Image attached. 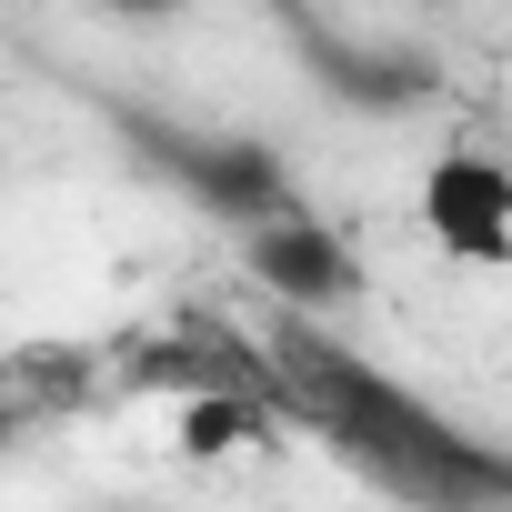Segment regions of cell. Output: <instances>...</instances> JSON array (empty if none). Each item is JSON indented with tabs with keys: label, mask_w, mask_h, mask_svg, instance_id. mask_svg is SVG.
Listing matches in <instances>:
<instances>
[{
	"label": "cell",
	"mask_w": 512,
	"mask_h": 512,
	"mask_svg": "<svg viewBox=\"0 0 512 512\" xmlns=\"http://www.w3.org/2000/svg\"><path fill=\"white\" fill-rule=\"evenodd\" d=\"M302 352V392H312V412L392 482V492H502V472L492 462H472L462 442H452V422H432L412 392H392V382H372L362 362H342V352H322V342H292Z\"/></svg>",
	"instance_id": "1"
},
{
	"label": "cell",
	"mask_w": 512,
	"mask_h": 512,
	"mask_svg": "<svg viewBox=\"0 0 512 512\" xmlns=\"http://www.w3.org/2000/svg\"><path fill=\"white\" fill-rule=\"evenodd\" d=\"M241 251H251V282H262L272 302H292V312H332V302H352V292H362L352 251H342V241H332V221H312V211L241 221Z\"/></svg>",
	"instance_id": "4"
},
{
	"label": "cell",
	"mask_w": 512,
	"mask_h": 512,
	"mask_svg": "<svg viewBox=\"0 0 512 512\" xmlns=\"http://www.w3.org/2000/svg\"><path fill=\"white\" fill-rule=\"evenodd\" d=\"M422 221H432V241L452 262L502 272L512 262V171L492 151H442L432 181H422Z\"/></svg>",
	"instance_id": "3"
},
{
	"label": "cell",
	"mask_w": 512,
	"mask_h": 512,
	"mask_svg": "<svg viewBox=\"0 0 512 512\" xmlns=\"http://www.w3.org/2000/svg\"><path fill=\"white\" fill-rule=\"evenodd\" d=\"M101 11H131V21H171L181 0H101Z\"/></svg>",
	"instance_id": "6"
},
{
	"label": "cell",
	"mask_w": 512,
	"mask_h": 512,
	"mask_svg": "<svg viewBox=\"0 0 512 512\" xmlns=\"http://www.w3.org/2000/svg\"><path fill=\"white\" fill-rule=\"evenodd\" d=\"M121 141H131L151 171H171V181H181L201 211H221V221L302 211L292 161H282L272 141H241V131H171V121H151V111H121Z\"/></svg>",
	"instance_id": "2"
},
{
	"label": "cell",
	"mask_w": 512,
	"mask_h": 512,
	"mask_svg": "<svg viewBox=\"0 0 512 512\" xmlns=\"http://www.w3.org/2000/svg\"><path fill=\"white\" fill-rule=\"evenodd\" d=\"M251 432H262V402H251L241 382H201V392H181V412H171V442H181L191 462H221V452H241Z\"/></svg>",
	"instance_id": "5"
}]
</instances>
